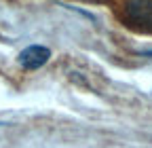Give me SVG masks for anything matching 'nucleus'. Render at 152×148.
Masks as SVG:
<instances>
[{
	"label": "nucleus",
	"instance_id": "nucleus-1",
	"mask_svg": "<svg viewBox=\"0 0 152 148\" xmlns=\"http://www.w3.org/2000/svg\"><path fill=\"white\" fill-rule=\"evenodd\" d=\"M127 17L137 28L152 30V0H131L127 4Z\"/></svg>",
	"mask_w": 152,
	"mask_h": 148
},
{
	"label": "nucleus",
	"instance_id": "nucleus-2",
	"mask_svg": "<svg viewBox=\"0 0 152 148\" xmlns=\"http://www.w3.org/2000/svg\"><path fill=\"white\" fill-rule=\"evenodd\" d=\"M51 57V51L42 45H32L28 49H23L21 53H19V64H21L26 70H36L40 68L49 62Z\"/></svg>",
	"mask_w": 152,
	"mask_h": 148
},
{
	"label": "nucleus",
	"instance_id": "nucleus-3",
	"mask_svg": "<svg viewBox=\"0 0 152 148\" xmlns=\"http://www.w3.org/2000/svg\"><path fill=\"white\" fill-rule=\"evenodd\" d=\"M144 55H148V57H152V51H144Z\"/></svg>",
	"mask_w": 152,
	"mask_h": 148
}]
</instances>
